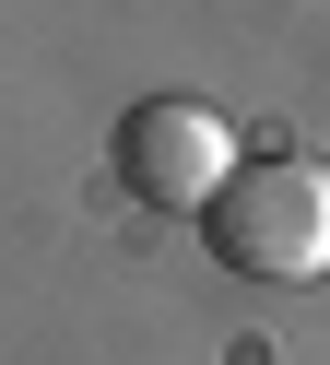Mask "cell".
<instances>
[{
    "label": "cell",
    "instance_id": "obj_1",
    "mask_svg": "<svg viewBox=\"0 0 330 365\" xmlns=\"http://www.w3.org/2000/svg\"><path fill=\"white\" fill-rule=\"evenodd\" d=\"M236 283H330V153H248L201 212Z\"/></svg>",
    "mask_w": 330,
    "mask_h": 365
},
{
    "label": "cell",
    "instance_id": "obj_2",
    "mask_svg": "<svg viewBox=\"0 0 330 365\" xmlns=\"http://www.w3.org/2000/svg\"><path fill=\"white\" fill-rule=\"evenodd\" d=\"M118 189L154 200V212H212V189H224L248 153H236V130L212 118L201 95H141L130 118H118Z\"/></svg>",
    "mask_w": 330,
    "mask_h": 365
}]
</instances>
